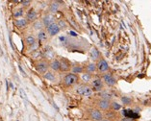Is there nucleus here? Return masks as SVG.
Returning a JSON list of instances; mask_svg holds the SVG:
<instances>
[{
	"label": "nucleus",
	"instance_id": "obj_1",
	"mask_svg": "<svg viewBox=\"0 0 151 121\" xmlns=\"http://www.w3.org/2000/svg\"><path fill=\"white\" fill-rule=\"evenodd\" d=\"M79 82V77L73 74L71 72H68V74H65L64 76V79H63V83L65 87H73L77 85Z\"/></svg>",
	"mask_w": 151,
	"mask_h": 121
},
{
	"label": "nucleus",
	"instance_id": "obj_2",
	"mask_svg": "<svg viewBox=\"0 0 151 121\" xmlns=\"http://www.w3.org/2000/svg\"><path fill=\"white\" fill-rule=\"evenodd\" d=\"M76 93L79 95H82V96H85V97H89L93 94V91L91 89V86L79 85L76 87Z\"/></svg>",
	"mask_w": 151,
	"mask_h": 121
},
{
	"label": "nucleus",
	"instance_id": "obj_3",
	"mask_svg": "<svg viewBox=\"0 0 151 121\" xmlns=\"http://www.w3.org/2000/svg\"><path fill=\"white\" fill-rule=\"evenodd\" d=\"M35 67L37 69V71L43 75L45 72L48 71L49 63L47 61H45V60H40L39 62H37V63H36Z\"/></svg>",
	"mask_w": 151,
	"mask_h": 121
},
{
	"label": "nucleus",
	"instance_id": "obj_4",
	"mask_svg": "<svg viewBox=\"0 0 151 121\" xmlns=\"http://www.w3.org/2000/svg\"><path fill=\"white\" fill-rule=\"evenodd\" d=\"M102 81L104 83V85H107L108 87H114L116 85V79L114 77L113 74L111 73H105L102 76Z\"/></svg>",
	"mask_w": 151,
	"mask_h": 121
},
{
	"label": "nucleus",
	"instance_id": "obj_5",
	"mask_svg": "<svg viewBox=\"0 0 151 121\" xmlns=\"http://www.w3.org/2000/svg\"><path fill=\"white\" fill-rule=\"evenodd\" d=\"M91 89H93V92H98V91H101L104 89V83H103L102 79L100 78H96V79H93L91 80Z\"/></svg>",
	"mask_w": 151,
	"mask_h": 121
},
{
	"label": "nucleus",
	"instance_id": "obj_6",
	"mask_svg": "<svg viewBox=\"0 0 151 121\" xmlns=\"http://www.w3.org/2000/svg\"><path fill=\"white\" fill-rule=\"evenodd\" d=\"M96 67H97V71L100 73H103V74H105V73L108 72L109 68H110L108 63H107L106 60H104V59H100L99 61H97Z\"/></svg>",
	"mask_w": 151,
	"mask_h": 121
},
{
	"label": "nucleus",
	"instance_id": "obj_7",
	"mask_svg": "<svg viewBox=\"0 0 151 121\" xmlns=\"http://www.w3.org/2000/svg\"><path fill=\"white\" fill-rule=\"evenodd\" d=\"M89 115L91 120L93 121H100L103 119V113L101 111H99L97 109H91L89 111Z\"/></svg>",
	"mask_w": 151,
	"mask_h": 121
},
{
	"label": "nucleus",
	"instance_id": "obj_8",
	"mask_svg": "<svg viewBox=\"0 0 151 121\" xmlns=\"http://www.w3.org/2000/svg\"><path fill=\"white\" fill-rule=\"evenodd\" d=\"M37 18H38V13L34 8L29 9L26 12V20L28 22H35Z\"/></svg>",
	"mask_w": 151,
	"mask_h": 121
},
{
	"label": "nucleus",
	"instance_id": "obj_9",
	"mask_svg": "<svg viewBox=\"0 0 151 121\" xmlns=\"http://www.w3.org/2000/svg\"><path fill=\"white\" fill-rule=\"evenodd\" d=\"M60 31H61V29H60V27L58 26L57 23L51 24L50 26H48V27L46 28V33L50 37H54V36L58 35L59 33H60Z\"/></svg>",
	"mask_w": 151,
	"mask_h": 121
},
{
	"label": "nucleus",
	"instance_id": "obj_10",
	"mask_svg": "<svg viewBox=\"0 0 151 121\" xmlns=\"http://www.w3.org/2000/svg\"><path fill=\"white\" fill-rule=\"evenodd\" d=\"M96 106L99 111H107L109 108H111V102L109 100H105V99H100L97 101Z\"/></svg>",
	"mask_w": 151,
	"mask_h": 121
},
{
	"label": "nucleus",
	"instance_id": "obj_11",
	"mask_svg": "<svg viewBox=\"0 0 151 121\" xmlns=\"http://www.w3.org/2000/svg\"><path fill=\"white\" fill-rule=\"evenodd\" d=\"M54 21H55V18H54V16L51 14H46L45 16L42 17V22L43 26H45V28L50 26L51 24L55 23Z\"/></svg>",
	"mask_w": 151,
	"mask_h": 121
},
{
	"label": "nucleus",
	"instance_id": "obj_12",
	"mask_svg": "<svg viewBox=\"0 0 151 121\" xmlns=\"http://www.w3.org/2000/svg\"><path fill=\"white\" fill-rule=\"evenodd\" d=\"M71 68V64H69V62L67 59L63 58L60 61V71L61 72H68L70 70Z\"/></svg>",
	"mask_w": 151,
	"mask_h": 121
},
{
	"label": "nucleus",
	"instance_id": "obj_13",
	"mask_svg": "<svg viewBox=\"0 0 151 121\" xmlns=\"http://www.w3.org/2000/svg\"><path fill=\"white\" fill-rule=\"evenodd\" d=\"M42 57L46 59V60H49V61H52L54 60V57H55V53L54 51L50 48V47H46V49H45L42 51Z\"/></svg>",
	"mask_w": 151,
	"mask_h": 121
},
{
	"label": "nucleus",
	"instance_id": "obj_14",
	"mask_svg": "<svg viewBox=\"0 0 151 121\" xmlns=\"http://www.w3.org/2000/svg\"><path fill=\"white\" fill-rule=\"evenodd\" d=\"M24 40H25V43H26L27 46L31 47V48H35L36 43H37V39L33 35H27L25 37Z\"/></svg>",
	"mask_w": 151,
	"mask_h": 121
},
{
	"label": "nucleus",
	"instance_id": "obj_15",
	"mask_svg": "<svg viewBox=\"0 0 151 121\" xmlns=\"http://www.w3.org/2000/svg\"><path fill=\"white\" fill-rule=\"evenodd\" d=\"M49 68H51V71H53V72L60 71V60H58V59H54V60L50 61Z\"/></svg>",
	"mask_w": 151,
	"mask_h": 121
},
{
	"label": "nucleus",
	"instance_id": "obj_16",
	"mask_svg": "<svg viewBox=\"0 0 151 121\" xmlns=\"http://www.w3.org/2000/svg\"><path fill=\"white\" fill-rule=\"evenodd\" d=\"M29 22L26 20V18H18V19L14 20V25L18 29H24L28 26Z\"/></svg>",
	"mask_w": 151,
	"mask_h": 121
},
{
	"label": "nucleus",
	"instance_id": "obj_17",
	"mask_svg": "<svg viewBox=\"0 0 151 121\" xmlns=\"http://www.w3.org/2000/svg\"><path fill=\"white\" fill-rule=\"evenodd\" d=\"M70 71L73 74H82V73L85 72V69L84 67H82L81 64H73L71 65V68H70Z\"/></svg>",
	"mask_w": 151,
	"mask_h": 121
},
{
	"label": "nucleus",
	"instance_id": "obj_18",
	"mask_svg": "<svg viewBox=\"0 0 151 121\" xmlns=\"http://www.w3.org/2000/svg\"><path fill=\"white\" fill-rule=\"evenodd\" d=\"M42 76H43V78H45V80L50 81V82H53L54 83V82H56V81H57L56 74H55V72H53V71L48 70L47 72H45Z\"/></svg>",
	"mask_w": 151,
	"mask_h": 121
},
{
	"label": "nucleus",
	"instance_id": "obj_19",
	"mask_svg": "<svg viewBox=\"0 0 151 121\" xmlns=\"http://www.w3.org/2000/svg\"><path fill=\"white\" fill-rule=\"evenodd\" d=\"M91 58L93 59V61H99L100 60V53H99V51L97 48H95V47H93L91 50Z\"/></svg>",
	"mask_w": 151,
	"mask_h": 121
},
{
	"label": "nucleus",
	"instance_id": "obj_20",
	"mask_svg": "<svg viewBox=\"0 0 151 121\" xmlns=\"http://www.w3.org/2000/svg\"><path fill=\"white\" fill-rule=\"evenodd\" d=\"M81 80H82V82H84L85 84L91 82V80H93V75H91V73H88L85 71L84 73L81 74Z\"/></svg>",
	"mask_w": 151,
	"mask_h": 121
},
{
	"label": "nucleus",
	"instance_id": "obj_21",
	"mask_svg": "<svg viewBox=\"0 0 151 121\" xmlns=\"http://www.w3.org/2000/svg\"><path fill=\"white\" fill-rule=\"evenodd\" d=\"M96 70H97V67H96V64H95V63H90V64H87L86 72L93 74V73H94Z\"/></svg>",
	"mask_w": 151,
	"mask_h": 121
},
{
	"label": "nucleus",
	"instance_id": "obj_22",
	"mask_svg": "<svg viewBox=\"0 0 151 121\" xmlns=\"http://www.w3.org/2000/svg\"><path fill=\"white\" fill-rule=\"evenodd\" d=\"M47 37H48V34L46 33V31L45 30H42L38 33V35H37V39H38L40 42H45V40L47 39Z\"/></svg>",
	"mask_w": 151,
	"mask_h": 121
},
{
	"label": "nucleus",
	"instance_id": "obj_23",
	"mask_svg": "<svg viewBox=\"0 0 151 121\" xmlns=\"http://www.w3.org/2000/svg\"><path fill=\"white\" fill-rule=\"evenodd\" d=\"M59 8H60V5H59V2H52L49 5V12L51 14H55L59 11Z\"/></svg>",
	"mask_w": 151,
	"mask_h": 121
},
{
	"label": "nucleus",
	"instance_id": "obj_24",
	"mask_svg": "<svg viewBox=\"0 0 151 121\" xmlns=\"http://www.w3.org/2000/svg\"><path fill=\"white\" fill-rule=\"evenodd\" d=\"M33 28H34V30H37V31H42L43 30V24L42 22V20H36L35 22H33Z\"/></svg>",
	"mask_w": 151,
	"mask_h": 121
},
{
	"label": "nucleus",
	"instance_id": "obj_25",
	"mask_svg": "<svg viewBox=\"0 0 151 121\" xmlns=\"http://www.w3.org/2000/svg\"><path fill=\"white\" fill-rule=\"evenodd\" d=\"M23 14H24V10L21 8V9L17 10L16 12L14 13V16L16 17V19H18V18H22Z\"/></svg>",
	"mask_w": 151,
	"mask_h": 121
},
{
	"label": "nucleus",
	"instance_id": "obj_26",
	"mask_svg": "<svg viewBox=\"0 0 151 121\" xmlns=\"http://www.w3.org/2000/svg\"><path fill=\"white\" fill-rule=\"evenodd\" d=\"M111 108L114 110V111H119V110L121 109V105L119 104L117 102H111Z\"/></svg>",
	"mask_w": 151,
	"mask_h": 121
},
{
	"label": "nucleus",
	"instance_id": "obj_27",
	"mask_svg": "<svg viewBox=\"0 0 151 121\" xmlns=\"http://www.w3.org/2000/svg\"><path fill=\"white\" fill-rule=\"evenodd\" d=\"M121 102L123 103V105H130L132 103V99L127 96H123L121 97Z\"/></svg>",
	"mask_w": 151,
	"mask_h": 121
},
{
	"label": "nucleus",
	"instance_id": "obj_28",
	"mask_svg": "<svg viewBox=\"0 0 151 121\" xmlns=\"http://www.w3.org/2000/svg\"><path fill=\"white\" fill-rule=\"evenodd\" d=\"M40 56H42V52H40V50H34L32 53V57L34 59H39Z\"/></svg>",
	"mask_w": 151,
	"mask_h": 121
},
{
	"label": "nucleus",
	"instance_id": "obj_29",
	"mask_svg": "<svg viewBox=\"0 0 151 121\" xmlns=\"http://www.w3.org/2000/svg\"><path fill=\"white\" fill-rule=\"evenodd\" d=\"M57 24H58V26L60 27V29L61 28H64L65 29V28H67V26H68L67 22H65V20H59V22Z\"/></svg>",
	"mask_w": 151,
	"mask_h": 121
},
{
	"label": "nucleus",
	"instance_id": "obj_30",
	"mask_svg": "<svg viewBox=\"0 0 151 121\" xmlns=\"http://www.w3.org/2000/svg\"><path fill=\"white\" fill-rule=\"evenodd\" d=\"M21 4H22V6L23 7H29L30 6V4H31V1H21Z\"/></svg>",
	"mask_w": 151,
	"mask_h": 121
},
{
	"label": "nucleus",
	"instance_id": "obj_31",
	"mask_svg": "<svg viewBox=\"0 0 151 121\" xmlns=\"http://www.w3.org/2000/svg\"><path fill=\"white\" fill-rule=\"evenodd\" d=\"M69 34H70L72 37H77V34H76V33H74V32H72V31H70V32H69Z\"/></svg>",
	"mask_w": 151,
	"mask_h": 121
},
{
	"label": "nucleus",
	"instance_id": "obj_32",
	"mask_svg": "<svg viewBox=\"0 0 151 121\" xmlns=\"http://www.w3.org/2000/svg\"><path fill=\"white\" fill-rule=\"evenodd\" d=\"M19 69H20V70H21V72H22V73H23V75H25V74H26V73H25V72L23 71V69H22V67H20V65H19Z\"/></svg>",
	"mask_w": 151,
	"mask_h": 121
},
{
	"label": "nucleus",
	"instance_id": "obj_33",
	"mask_svg": "<svg viewBox=\"0 0 151 121\" xmlns=\"http://www.w3.org/2000/svg\"><path fill=\"white\" fill-rule=\"evenodd\" d=\"M100 121H111L110 119H107V118H103V119H101Z\"/></svg>",
	"mask_w": 151,
	"mask_h": 121
}]
</instances>
